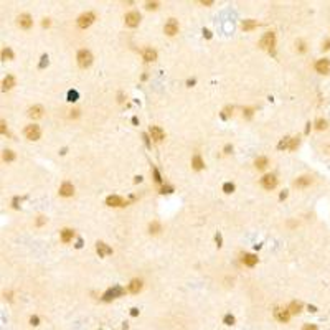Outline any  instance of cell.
<instances>
[{"label":"cell","mask_w":330,"mask_h":330,"mask_svg":"<svg viewBox=\"0 0 330 330\" xmlns=\"http://www.w3.org/2000/svg\"><path fill=\"white\" fill-rule=\"evenodd\" d=\"M93 63V55L87 50H79L78 51V65L81 68H87V66Z\"/></svg>","instance_id":"1"},{"label":"cell","mask_w":330,"mask_h":330,"mask_svg":"<svg viewBox=\"0 0 330 330\" xmlns=\"http://www.w3.org/2000/svg\"><path fill=\"white\" fill-rule=\"evenodd\" d=\"M124 294H125V289H122L121 286H114V287H111V289H107L106 292H104L103 299L104 300H112V299H116V297L124 296Z\"/></svg>","instance_id":"2"},{"label":"cell","mask_w":330,"mask_h":330,"mask_svg":"<svg viewBox=\"0 0 330 330\" xmlns=\"http://www.w3.org/2000/svg\"><path fill=\"white\" fill-rule=\"evenodd\" d=\"M274 43H276V35L272 33V31H269V33H266L264 36L261 38V48H264V50H272L274 48Z\"/></svg>","instance_id":"3"},{"label":"cell","mask_w":330,"mask_h":330,"mask_svg":"<svg viewBox=\"0 0 330 330\" xmlns=\"http://www.w3.org/2000/svg\"><path fill=\"white\" fill-rule=\"evenodd\" d=\"M25 137L28 139V140H38L40 139V135H41V131H40V127L38 125H27L25 127Z\"/></svg>","instance_id":"4"},{"label":"cell","mask_w":330,"mask_h":330,"mask_svg":"<svg viewBox=\"0 0 330 330\" xmlns=\"http://www.w3.org/2000/svg\"><path fill=\"white\" fill-rule=\"evenodd\" d=\"M94 18H96V17H94V13H93V12H86V13H83V15L78 18V27H79V28H87V27L91 25V23L94 22Z\"/></svg>","instance_id":"5"},{"label":"cell","mask_w":330,"mask_h":330,"mask_svg":"<svg viewBox=\"0 0 330 330\" xmlns=\"http://www.w3.org/2000/svg\"><path fill=\"white\" fill-rule=\"evenodd\" d=\"M124 22H125V25H127V27L134 28V27H137V25H139V22H140V15H139L137 12H129L127 15L124 17Z\"/></svg>","instance_id":"6"},{"label":"cell","mask_w":330,"mask_h":330,"mask_svg":"<svg viewBox=\"0 0 330 330\" xmlns=\"http://www.w3.org/2000/svg\"><path fill=\"white\" fill-rule=\"evenodd\" d=\"M163 31L168 35V36H173L175 33H178V22L175 18H170L163 27Z\"/></svg>","instance_id":"7"},{"label":"cell","mask_w":330,"mask_h":330,"mask_svg":"<svg viewBox=\"0 0 330 330\" xmlns=\"http://www.w3.org/2000/svg\"><path fill=\"white\" fill-rule=\"evenodd\" d=\"M261 185L266 188V190H272V188L277 185V178L274 177V175H264V177L261 178Z\"/></svg>","instance_id":"8"},{"label":"cell","mask_w":330,"mask_h":330,"mask_svg":"<svg viewBox=\"0 0 330 330\" xmlns=\"http://www.w3.org/2000/svg\"><path fill=\"white\" fill-rule=\"evenodd\" d=\"M315 69H317V73H322V75H328L330 73V61L328 59H319L317 63H315Z\"/></svg>","instance_id":"9"},{"label":"cell","mask_w":330,"mask_h":330,"mask_svg":"<svg viewBox=\"0 0 330 330\" xmlns=\"http://www.w3.org/2000/svg\"><path fill=\"white\" fill-rule=\"evenodd\" d=\"M106 203H107L109 206H125V205H127V201H124V200H122L121 196H117V195L107 196V198H106Z\"/></svg>","instance_id":"10"},{"label":"cell","mask_w":330,"mask_h":330,"mask_svg":"<svg viewBox=\"0 0 330 330\" xmlns=\"http://www.w3.org/2000/svg\"><path fill=\"white\" fill-rule=\"evenodd\" d=\"M274 317L279 322H287V320H289V317H290V312H289V309H276V310H274Z\"/></svg>","instance_id":"11"},{"label":"cell","mask_w":330,"mask_h":330,"mask_svg":"<svg viewBox=\"0 0 330 330\" xmlns=\"http://www.w3.org/2000/svg\"><path fill=\"white\" fill-rule=\"evenodd\" d=\"M75 193V187H73L69 182H65V183L59 187V195L61 196H71Z\"/></svg>","instance_id":"12"},{"label":"cell","mask_w":330,"mask_h":330,"mask_svg":"<svg viewBox=\"0 0 330 330\" xmlns=\"http://www.w3.org/2000/svg\"><path fill=\"white\" fill-rule=\"evenodd\" d=\"M150 135H152V139H154V140H157V142L163 140V137H165L163 131L159 127V125H152V127H150Z\"/></svg>","instance_id":"13"},{"label":"cell","mask_w":330,"mask_h":330,"mask_svg":"<svg viewBox=\"0 0 330 330\" xmlns=\"http://www.w3.org/2000/svg\"><path fill=\"white\" fill-rule=\"evenodd\" d=\"M96 251H97V254H99L101 258H104V256H109V254H112V249H111L109 246H107L106 243H97Z\"/></svg>","instance_id":"14"},{"label":"cell","mask_w":330,"mask_h":330,"mask_svg":"<svg viewBox=\"0 0 330 330\" xmlns=\"http://www.w3.org/2000/svg\"><path fill=\"white\" fill-rule=\"evenodd\" d=\"M312 183V178L309 177V175H304V177H299L296 182H294V185H296L297 188H305L309 187V185Z\"/></svg>","instance_id":"15"},{"label":"cell","mask_w":330,"mask_h":330,"mask_svg":"<svg viewBox=\"0 0 330 330\" xmlns=\"http://www.w3.org/2000/svg\"><path fill=\"white\" fill-rule=\"evenodd\" d=\"M17 20H18V25L22 27V28H25V30H28V28L31 27V23H33V22H31V18H30V15H27V13L20 15Z\"/></svg>","instance_id":"16"},{"label":"cell","mask_w":330,"mask_h":330,"mask_svg":"<svg viewBox=\"0 0 330 330\" xmlns=\"http://www.w3.org/2000/svg\"><path fill=\"white\" fill-rule=\"evenodd\" d=\"M142 56H144V59H145V61H154V59L157 58V51L152 50V48H144Z\"/></svg>","instance_id":"17"},{"label":"cell","mask_w":330,"mask_h":330,"mask_svg":"<svg viewBox=\"0 0 330 330\" xmlns=\"http://www.w3.org/2000/svg\"><path fill=\"white\" fill-rule=\"evenodd\" d=\"M28 116H30V117H33V119L41 117V116H43V107H41V106H33V107H30V109H28Z\"/></svg>","instance_id":"18"},{"label":"cell","mask_w":330,"mask_h":330,"mask_svg":"<svg viewBox=\"0 0 330 330\" xmlns=\"http://www.w3.org/2000/svg\"><path fill=\"white\" fill-rule=\"evenodd\" d=\"M140 289H142V281L140 279H132L131 284H129V290H131L132 294H137Z\"/></svg>","instance_id":"19"},{"label":"cell","mask_w":330,"mask_h":330,"mask_svg":"<svg viewBox=\"0 0 330 330\" xmlns=\"http://www.w3.org/2000/svg\"><path fill=\"white\" fill-rule=\"evenodd\" d=\"M73 236H75V231L69 230V228H65V230L61 231V241L63 243H69V241L73 240Z\"/></svg>","instance_id":"20"},{"label":"cell","mask_w":330,"mask_h":330,"mask_svg":"<svg viewBox=\"0 0 330 330\" xmlns=\"http://www.w3.org/2000/svg\"><path fill=\"white\" fill-rule=\"evenodd\" d=\"M243 261H244V264H246V266L252 268V266H254L256 262H258V258H256L254 254H246V256L243 258Z\"/></svg>","instance_id":"21"},{"label":"cell","mask_w":330,"mask_h":330,"mask_svg":"<svg viewBox=\"0 0 330 330\" xmlns=\"http://www.w3.org/2000/svg\"><path fill=\"white\" fill-rule=\"evenodd\" d=\"M192 165H193V168H195V170H201L205 163H203V160H201V157H200V155H195V157L192 159Z\"/></svg>","instance_id":"22"},{"label":"cell","mask_w":330,"mask_h":330,"mask_svg":"<svg viewBox=\"0 0 330 330\" xmlns=\"http://www.w3.org/2000/svg\"><path fill=\"white\" fill-rule=\"evenodd\" d=\"M300 309H302V302H297V300L290 302V305H289V312H290V314H299Z\"/></svg>","instance_id":"23"},{"label":"cell","mask_w":330,"mask_h":330,"mask_svg":"<svg viewBox=\"0 0 330 330\" xmlns=\"http://www.w3.org/2000/svg\"><path fill=\"white\" fill-rule=\"evenodd\" d=\"M15 86V78L13 76H7L5 79H3V89H12V87Z\"/></svg>","instance_id":"24"},{"label":"cell","mask_w":330,"mask_h":330,"mask_svg":"<svg viewBox=\"0 0 330 330\" xmlns=\"http://www.w3.org/2000/svg\"><path fill=\"white\" fill-rule=\"evenodd\" d=\"M254 165H256V168L262 170V168L268 165V159H266V157H258V159H256V162H254Z\"/></svg>","instance_id":"25"},{"label":"cell","mask_w":330,"mask_h":330,"mask_svg":"<svg viewBox=\"0 0 330 330\" xmlns=\"http://www.w3.org/2000/svg\"><path fill=\"white\" fill-rule=\"evenodd\" d=\"M258 27V22L256 20H244L243 22V30H252V28Z\"/></svg>","instance_id":"26"},{"label":"cell","mask_w":330,"mask_h":330,"mask_svg":"<svg viewBox=\"0 0 330 330\" xmlns=\"http://www.w3.org/2000/svg\"><path fill=\"white\" fill-rule=\"evenodd\" d=\"M3 160H5V162L15 160V152H13V150H3Z\"/></svg>","instance_id":"27"},{"label":"cell","mask_w":330,"mask_h":330,"mask_svg":"<svg viewBox=\"0 0 330 330\" xmlns=\"http://www.w3.org/2000/svg\"><path fill=\"white\" fill-rule=\"evenodd\" d=\"M2 59H13V51L10 48H3L2 50Z\"/></svg>","instance_id":"28"},{"label":"cell","mask_w":330,"mask_h":330,"mask_svg":"<svg viewBox=\"0 0 330 330\" xmlns=\"http://www.w3.org/2000/svg\"><path fill=\"white\" fill-rule=\"evenodd\" d=\"M289 144H290V137H284L279 144H277V149H279V150L287 149V147H289Z\"/></svg>","instance_id":"29"},{"label":"cell","mask_w":330,"mask_h":330,"mask_svg":"<svg viewBox=\"0 0 330 330\" xmlns=\"http://www.w3.org/2000/svg\"><path fill=\"white\" fill-rule=\"evenodd\" d=\"M223 192L224 193H233L234 192V185L231 183V182H226V183L223 185Z\"/></svg>","instance_id":"30"},{"label":"cell","mask_w":330,"mask_h":330,"mask_svg":"<svg viewBox=\"0 0 330 330\" xmlns=\"http://www.w3.org/2000/svg\"><path fill=\"white\" fill-rule=\"evenodd\" d=\"M315 127H317L319 131H324V129H327V121H324V119H319V121L315 122Z\"/></svg>","instance_id":"31"},{"label":"cell","mask_w":330,"mask_h":330,"mask_svg":"<svg viewBox=\"0 0 330 330\" xmlns=\"http://www.w3.org/2000/svg\"><path fill=\"white\" fill-rule=\"evenodd\" d=\"M297 147H299V139L292 137V139H290V144H289V150H296Z\"/></svg>","instance_id":"32"},{"label":"cell","mask_w":330,"mask_h":330,"mask_svg":"<svg viewBox=\"0 0 330 330\" xmlns=\"http://www.w3.org/2000/svg\"><path fill=\"white\" fill-rule=\"evenodd\" d=\"M149 230H150V233H159V231H160V224L157 223V221H154V223H150Z\"/></svg>","instance_id":"33"},{"label":"cell","mask_w":330,"mask_h":330,"mask_svg":"<svg viewBox=\"0 0 330 330\" xmlns=\"http://www.w3.org/2000/svg\"><path fill=\"white\" fill-rule=\"evenodd\" d=\"M223 322H224L226 325H233V324H234V317H233L231 314H228V315H224Z\"/></svg>","instance_id":"34"},{"label":"cell","mask_w":330,"mask_h":330,"mask_svg":"<svg viewBox=\"0 0 330 330\" xmlns=\"http://www.w3.org/2000/svg\"><path fill=\"white\" fill-rule=\"evenodd\" d=\"M46 65H48V55H43V56H41L40 65H38V68H45Z\"/></svg>","instance_id":"35"},{"label":"cell","mask_w":330,"mask_h":330,"mask_svg":"<svg viewBox=\"0 0 330 330\" xmlns=\"http://www.w3.org/2000/svg\"><path fill=\"white\" fill-rule=\"evenodd\" d=\"M78 99V93L76 91H69L68 93V101H76Z\"/></svg>","instance_id":"36"},{"label":"cell","mask_w":330,"mask_h":330,"mask_svg":"<svg viewBox=\"0 0 330 330\" xmlns=\"http://www.w3.org/2000/svg\"><path fill=\"white\" fill-rule=\"evenodd\" d=\"M145 7H147L149 10H155L157 7H159V3H157V2H147V3H145Z\"/></svg>","instance_id":"37"},{"label":"cell","mask_w":330,"mask_h":330,"mask_svg":"<svg viewBox=\"0 0 330 330\" xmlns=\"http://www.w3.org/2000/svg\"><path fill=\"white\" fill-rule=\"evenodd\" d=\"M38 322H40V319H38L36 315H31V317H30V324L31 325H38Z\"/></svg>","instance_id":"38"},{"label":"cell","mask_w":330,"mask_h":330,"mask_svg":"<svg viewBox=\"0 0 330 330\" xmlns=\"http://www.w3.org/2000/svg\"><path fill=\"white\" fill-rule=\"evenodd\" d=\"M302 330H317V327H315V325H312V324H305L304 327H302Z\"/></svg>","instance_id":"39"},{"label":"cell","mask_w":330,"mask_h":330,"mask_svg":"<svg viewBox=\"0 0 330 330\" xmlns=\"http://www.w3.org/2000/svg\"><path fill=\"white\" fill-rule=\"evenodd\" d=\"M154 175H155V180H157V182H162V178H160L159 170H157V168H154Z\"/></svg>","instance_id":"40"},{"label":"cell","mask_w":330,"mask_h":330,"mask_svg":"<svg viewBox=\"0 0 330 330\" xmlns=\"http://www.w3.org/2000/svg\"><path fill=\"white\" fill-rule=\"evenodd\" d=\"M0 125H2V127H0V129H2V134H7V127H5L7 124H5V121L0 122Z\"/></svg>","instance_id":"41"},{"label":"cell","mask_w":330,"mask_h":330,"mask_svg":"<svg viewBox=\"0 0 330 330\" xmlns=\"http://www.w3.org/2000/svg\"><path fill=\"white\" fill-rule=\"evenodd\" d=\"M137 314H139V309H135V307H134V309H131V315H132V317H135Z\"/></svg>","instance_id":"42"},{"label":"cell","mask_w":330,"mask_h":330,"mask_svg":"<svg viewBox=\"0 0 330 330\" xmlns=\"http://www.w3.org/2000/svg\"><path fill=\"white\" fill-rule=\"evenodd\" d=\"M215 240H216V243H218V246H221V234H220V233L215 236Z\"/></svg>","instance_id":"43"},{"label":"cell","mask_w":330,"mask_h":330,"mask_svg":"<svg viewBox=\"0 0 330 330\" xmlns=\"http://www.w3.org/2000/svg\"><path fill=\"white\" fill-rule=\"evenodd\" d=\"M244 114H246V117H251V116H252V109H244Z\"/></svg>","instance_id":"44"},{"label":"cell","mask_w":330,"mask_h":330,"mask_svg":"<svg viewBox=\"0 0 330 330\" xmlns=\"http://www.w3.org/2000/svg\"><path fill=\"white\" fill-rule=\"evenodd\" d=\"M172 192V187H163L162 188V193H170Z\"/></svg>","instance_id":"45"},{"label":"cell","mask_w":330,"mask_h":330,"mask_svg":"<svg viewBox=\"0 0 330 330\" xmlns=\"http://www.w3.org/2000/svg\"><path fill=\"white\" fill-rule=\"evenodd\" d=\"M322 48H324V50H330V40H328V41H325Z\"/></svg>","instance_id":"46"},{"label":"cell","mask_w":330,"mask_h":330,"mask_svg":"<svg viewBox=\"0 0 330 330\" xmlns=\"http://www.w3.org/2000/svg\"><path fill=\"white\" fill-rule=\"evenodd\" d=\"M203 33H205L206 38H211V31H210V30H203Z\"/></svg>","instance_id":"47"},{"label":"cell","mask_w":330,"mask_h":330,"mask_svg":"<svg viewBox=\"0 0 330 330\" xmlns=\"http://www.w3.org/2000/svg\"><path fill=\"white\" fill-rule=\"evenodd\" d=\"M211 0H201V5H211Z\"/></svg>","instance_id":"48"},{"label":"cell","mask_w":330,"mask_h":330,"mask_svg":"<svg viewBox=\"0 0 330 330\" xmlns=\"http://www.w3.org/2000/svg\"><path fill=\"white\" fill-rule=\"evenodd\" d=\"M41 25H43V27H50V20H48V18H45V20H43V23H41Z\"/></svg>","instance_id":"49"},{"label":"cell","mask_w":330,"mask_h":330,"mask_svg":"<svg viewBox=\"0 0 330 330\" xmlns=\"http://www.w3.org/2000/svg\"><path fill=\"white\" fill-rule=\"evenodd\" d=\"M286 196H287V192H282V193H281V195H279V198H281V200H284V198H286Z\"/></svg>","instance_id":"50"},{"label":"cell","mask_w":330,"mask_h":330,"mask_svg":"<svg viewBox=\"0 0 330 330\" xmlns=\"http://www.w3.org/2000/svg\"><path fill=\"white\" fill-rule=\"evenodd\" d=\"M45 223V216H40V220H38V224H43Z\"/></svg>","instance_id":"51"},{"label":"cell","mask_w":330,"mask_h":330,"mask_svg":"<svg viewBox=\"0 0 330 330\" xmlns=\"http://www.w3.org/2000/svg\"><path fill=\"white\" fill-rule=\"evenodd\" d=\"M309 310H310V312H317V309H315L314 305H309Z\"/></svg>","instance_id":"52"}]
</instances>
